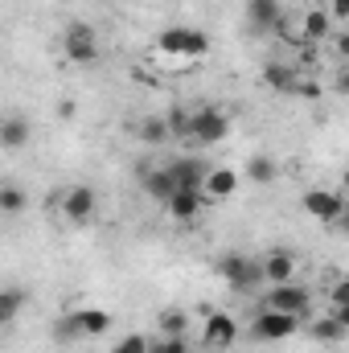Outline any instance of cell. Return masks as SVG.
I'll use <instances>...</instances> for the list:
<instances>
[{"label": "cell", "mask_w": 349, "mask_h": 353, "mask_svg": "<svg viewBox=\"0 0 349 353\" xmlns=\"http://www.w3.org/2000/svg\"><path fill=\"white\" fill-rule=\"evenodd\" d=\"M329 304H333V308L349 304V275H337V279L329 283Z\"/></svg>", "instance_id": "obj_28"}, {"label": "cell", "mask_w": 349, "mask_h": 353, "mask_svg": "<svg viewBox=\"0 0 349 353\" xmlns=\"http://www.w3.org/2000/svg\"><path fill=\"white\" fill-rule=\"evenodd\" d=\"M62 54H66V62H74V66L99 62V33L90 29L87 21L66 25V33H62Z\"/></svg>", "instance_id": "obj_2"}, {"label": "cell", "mask_w": 349, "mask_h": 353, "mask_svg": "<svg viewBox=\"0 0 349 353\" xmlns=\"http://www.w3.org/2000/svg\"><path fill=\"white\" fill-rule=\"evenodd\" d=\"M300 329V316H288V312H275V308H263L251 325V337L255 341H288L292 333Z\"/></svg>", "instance_id": "obj_6"}, {"label": "cell", "mask_w": 349, "mask_h": 353, "mask_svg": "<svg viewBox=\"0 0 349 353\" xmlns=\"http://www.w3.org/2000/svg\"><path fill=\"white\" fill-rule=\"evenodd\" d=\"M300 205H304L308 218L333 226V222L341 218V210H346V197H341V193H329V189H308V193L300 197Z\"/></svg>", "instance_id": "obj_7"}, {"label": "cell", "mask_w": 349, "mask_h": 353, "mask_svg": "<svg viewBox=\"0 0 349 353\" xmlns=\"http://www.w3.org/2000/svg\"><path fill=\"white\" fill-rule=\"evenodd\" d=\"M230 136V115L222 107H197L193 119V144H222Z\"/></svg>", "instance_id": "obj_5"}, {"label": "cell", "mask_w": 349, "mask_h": 353, "mask_svg": "<svg viewBox=\"0 0 349 353\" xmlns=\"http://www.w3.org/2000/svg\"><path fill=\"white\" fill-rule=\"evenodd\" d=\"M148 350H152V337H144V333H132V337L115 341V350H111V353H148Z\"/></svg>", "instance_id": "obj_27"}, {"label": "cell", "mask_w": 349, "mask_h": 353, "mask_svg": "<svg viewBox=\"0 0 349 353\" xmlns=\"http://www.w3.org/2000/svg\"><path fill=\"white\" fill-rule=\"evenodd\" d=\"M157 329H161V337H185V329H189V316H185L181 308H161V316H157Z\"/></svg>", "instance_id": "obj_23"}, {"label": "cell", "mask_w": 349, "mask_h": 353, "mask_svg": "<svg viewBox=\"0 0 349 353\" xmlns=\"http://www.w3.org/2000/svg\"><path fill=\"white\" fill-rule=\"evenodd\" d=\"M144 189H148L161 205H169V201H173V193L181 189V185H177V176L169 173V165H165V169H157V173H144Z\"/></svg>", "instance_id": "obj_18"}, {"label": "cell", "mask_w": 349, "mask_h": 353, "mask_svg": "<svg viewBox=\"0 0 349 353\" xmlns=\"http://www.w3.org/2000/svg\"><path fill=\"white\" fill-rule=\"evenodd\" d=\"M235 189H239V173H235V169H226V165L210 169V176H206V185H201V193H206L210 201H222V197H230Z\"/></svg>", "instance_id": "obj_15"}, {"label": "cell", "mask_w": 349, "mask_h": 353, "mask_svg": "<svg viewBox=\"0 0 349 353\" xmlns=\"http://www.w3.org/2000/svg\"><path fill=\"white\" fill-rule=\"evenodd\" d=\"M275 173H279V165H275L271 157H263V152H255V157L247 161V176H251L255 185H271V181H275Z\"/></svg>", "instance_id": "obj_24"}, {"label": "cell", "mask_w": 349, "mask_h": 353, "mask_svg": "<svg viewBox=\"0 0 349 353\" xmlns=\"http://www.w3.org/2000/svg\"><path fill=\"white\" fill-rule=\"evenodd\" d=\"M341 185H346V189H349V169H346V173H341Z\"/></svg>", "instance_id": "obj_35"}, {"label": "cell", "mask_w": 349, "mask_h": 353, "mask_svg": "<svg viewBox=\"0 0 349 353\" xmlns=\"http://www.w3.org/2000/svg\"><path fill=\"white\" fill-rule=\"evenodd\" d=\"M247 21L255 29H275L283 21V4L279 0H247Z\"/></svg>", "instance_id": "obj_17"}, {"label": "cell", "mask_w": 349, "mask_h": 353, "mask_svg": "<svg viewBox=\"0 0 349 353\" xmlns=\"http://www.w3.org/2000/svg\"><path fill=\"white\" fill-rule=\"evenodd\" d=\"M136 136H140L144 144H165V140L173 136V128H169V119H165V115H148V119H140V123H136Z\"/></svg>", "instance_id": "obj_20"}, {"label": "cell", "mask_w": 349, "mask_h": 353, "mask_svg": "<svg viewBox=\"0 0 349 353\" xmlns=\"http://www.w3.org/2000/svg\"><path fill=\"white\" fill-rule=\"evenodd\" d=\"M325 8H329L337 21H346V17H349V0H325Z\"/></svg>", "instance_id": "obj_30"}, {"label": "cell", "mask_w": 349, "mask_h": 353, "mask_svg": "<svg viewBox=\"0 0 349 353\" xmlns=\"http://www.w3.org/2000/svg\"><path fill=\"white\" fill-rule=\"evenodd\" d=\"M169 173L177 176L181 189H197V193H201V185H206V176H210V165L197 161V157H181V161L169 165Z\"/></svg>", "instance_id": "obj_14"}, {"label": "cell", "mask_w": 349, "mask_h": 353, "mask_svg": "<svg viewBox=\"0 0 349 353\" xmlns=\"http://www.w3.org/2000/svg\"><path fill=\"white\" fill-rule=\"evenodd\" d=\"M169 128H173V136H181V140H193V119H197V107H185V103H177V107H169Z\"/></svg>", "instance_id": "obj_22"}, {"label": "cell", "mask_w": 349, "mask_h": 353, "mask_svg": "<svg viewBox=\"0 0 349 353\" xmlns=\"http://www.w3.org/2000/svg\"><path fill=\"white\" fill-rule=\"evenodd\" d=\"M333 226H337V230H341V234H349V201H346V210H341V218H337V222H333Z\"/></svg>", "instance_id": "obj_31"}, {"label": "cell", "mask_w": 349, "mask_h": 353, "mask_svg": "<svg viewBox=\"0 0 349 353\" xmlns=\"http://www.w3.org/2000/svg\"><path fill=\"white\" fill-rule=\"evenodd\" d=\"M259 308H275V312H288V316H304L312 308V292L304 283H275L267 296H263Z\"/></svg>", "instance_id": "obj_3"}, {"label": "cell", "mask_w": 349, "mask_h": 353, "mask_svg": "<svg viewBox=\"0 0 349 353\" xmlns=\"http://www.w3.org/2000/svg\"><path fill=\"white\" fill-rule=\"evenodd\" d=\"M263 263V279L275 288V283H296V271H300V259L292 251H267L259 259Z\"/></svg>", "instance_id": "obj_11"}, {"label": "cell", "mask_w": 349, "mask_h": 353, "mask_svg": "<svg viewBox=\"0 0 349 353\" xmlns=\"http://www.w3.org/2000/svg\"><path fill=\"white\" fill-rule=\"evenodd\" d=\"M337 54L349 62V33H341V37H337Z\"/></svg>", "instance_id": "obj_32"}, {"label": "cell", "mask_w": 349, "mask_h": 353, "mask_svg": "<svg viewBox=\"0 0 349 353\" xmlns=\"http://www.w3.org/2000/svg\"><path fill=\"white\" fill-rule=\"evenodd\" d=\"M62 214H66L70 222H90V214H94V189H90V185L66 189V193H62Z\"/></svg>", "instance_id": "obj_13"}, {"label": "cell", "mask_w": 349, "mask_h": 353, "mask_svg": "<svg viewBox=\"0 0 349 353\" xmlns=\"http://www.w3.org/2000/svg\"><path fill=\"white\" fill-rule=\"evenodd\" d=\"M333 316H337V321H341V325L349 329V304H341V308H333Z\"/></svg>", "instance_id": "obj_34"}, {"label": "cell", "mask_w": 349, "mask_h": 353, "mask_svg": "<svg viewBox=\"0 0 349 353\" xmlns=\"http://www.w3.org/2000/svg\"><path fill=\"white\" fill-rule=\"evenodd\" d=\"M263 83L271 90H279V94H317V87L312 83H300V74L292 70V66H279V62H267L263 66Z\"/></svg>", "instance_id": "obj_10"}, {"label": "cell", "mask_w": 349, "mask_h": 353, "mask_svg": "<svg viewBox=\"0 0 349 353\" xmlns=\"http://www.w3.org/2000/svg\"><path fill=\"white\" fill-rule=\"evenodd\" d=\"M148 353H189V341L185 337H161V341H152Z\"/></svg>", "instance_id": "obj_29"}, {"label": "cell", "mask_w": 349, "mask_h": 353, "mask_svg": "<svg viewBox=\"0 0 349 353\" xmlns=\"http://www.w3.org/2000/svg\"><path fill=\"white\" fill-rule=\"evenodd\" d=\"M157 46L165 54H181V58H206L210 54V37L201 29H165L157 37Z\"/></svg>", "instance_id": "obj_4"}, {"label": "cell", "mask_w": 349, "mask_h": 353, "mask_svg": "<svg viewBox=\"0 0 349 353\" xmlns=\"http://www.w3.org/2000/svg\"><path fill=\"white\" fill-rule=\"evenodd\" d=\"M329 25H333V12L329 8H312L300 17V33H304V46H317L329 37Z\"/></svg>", "instance_id": "obj_16"}, {"label": "cell", "mask_w": 349, "mask_h": 353, "mask_svg": "<svg viewBox=\"0 0 349 353\" xmlns=\"http://www.w3.org/2000/svg\"><path fill=\"white\" fill-rule=\"evenodd\" d=\"M218 275L235 288V292H255L263 279V263L259 259H251V255H239V251H230V255H222L218 259Z\"/></svg>", "instance_id": "obj_1"}, {"label": "cell", "mask_w": 349, "mask_h": 353, "mask_svg": "<svg viewBox=\"0 0 349 353\" xmlns=\"http://www.w3.org/2000/svg\"><path fill=\"white\" fill-rule=\"evenodd\" d=\"M25 308V288H4L0 292V325H8Z\"/></svg>", "instance_id": "obj_25"}, {"label": "cell", "mask_w": 349, "mask_h": 353, "mask_svg": "<svg viewBox=\"0 0 349 353\" xmlns=\"http://www.w3.org/2000/svg\"><path fill=\"white\" fill-rule=\"evenodd\" d=\"M210 205V197L206 193H197V189H177L173 201L165 205L169 214H173V222H181V226H189V222H197L201 218V210Z\"/></svg>", "instance_id": "obj_12"}, {"label": "cell", "mask_w": 349, "mask_h": 353, "mask_svg": "<svg viewBox=\"0 0 349 353\" xmlns=\"http://www.w3.org/2000/svg\"><path fill=\"white\" fill-rule=\"evenodd\" d=\"M308 333H312V337H317V341H329V345H337V341H346V325H341V321H337V316H333V312H329V316H321V321H312V325H308Z\"/></svg>", "instance_id": "obj_21"}, {"label": "cell", "mask_w": 349, "mask_h": 353, "mask_svg": "<svg viewBox=\"0 0 349 353\" xmlns=\"http://www.w3.org/2000/svg\"><path fill=\"white\" fill-rule=\"evenodd\" d=\"M201 341H206V350H230L235 341H239V325L226 316V312H206V325H201Z\"/></svg>", "instance_id": "obj_9"}, {"label": "cell", "mask_w": 349, "mask_h": 353, "mask_svg": "<svg viewBox=\"0 0 349 353\" xmlns=\"http://www.w3.org/2000/svg\"><path fill=\"white\" fill-rule=\"evenodd\" d=\"M111 329V312L107 308H74L70 321L62 325L66 337H103Z\"/></svg>", "instance_id": "obj_8"}, {"label": "cell", "mask_w": 349, "mask_h": 353, "mask_svg": "<svg viewBox=\"0 0 349 353\" xmlns=\"http://www.w3.org/2000/svg\"><path fill=\"white\" fill-rule=\"evenodd\" d=\"M0 144H4L8 152H21V148L29 144V123H25L21 115H8V119L0 123Z\"/></svg>", "instance_id": "obj_19"}, {"label": "cell", "mask_w": 349, "mask_h": 353, "mask_svg": "<svg viewBox=\"0 0 349 353\" xmlns=\"http://www.w3.org/2000/svg\"><path fill=\"white\" fill-rule=\"evenodd\" d=\"M0 210H4L8 218H17V214L25 210V193H21L17 185H4V189H0Z\"/></svg>", "instance_id": "obj_26"}, {"label": "cell", "mask_w": 349, "mask_h": 353, "mask_svg": "<svg viewBox=\"0 0 349 353\" xmlns=\"http://www.w3.org/2000/svg\"><path fill=\"white\" fill-rule=\"evenodd\" d=\"M337 90L349 99V70H341V74H337Z\"/></svg>", "instance_id": "obj_33"}]
</instances>
